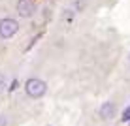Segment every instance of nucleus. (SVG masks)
<instances>
[{
	"label": "nucleus",
	"mask_w": 130,
	"mask_h": 126,
	"mask_svg": "<svg viewBox=\"0 0 130 126\" xmlns=\"http://www.w3.org/2000/svg\"><path fill=\"white\" fill-rule=\"evenodd\" d=\"M47 91V85L43 83L42 79H38V77H32V79H28L25 83V92L28 94L30 98H40V96H43Z\"/></svg>",
	"instance_id": "1"
},
{
	"label": "nucleus",
	"mask_w": 130,
	"mask_h": 126,
	"mask_svg": "<svg viewBox=\"0 0 130 126\" xmlns=\"http://www.w3.org/2000/svg\"><path fill=\"white\" fill-rule=\"evenodd\" d=\"M17 30H19V23H17L15 19H10V17H6V19L0 21V36L2 38H11V36L17 34Z\"/></svg>",
	"instance_id": "2"
},
{
	"label": "nucleus",
	"mask_w": 130,
	"mask_h": 126,
	"mask_svg": "<svg viewBox=\"0 0 130 126\" xmlns=\"http://www.w3.org/2000/svg\"><path fill=\"white\" fill-rule=\"evenodd\" d=\"M34 2L32 0H19V4H17V13H19L21 17H30L34 15Z\"/></svg>",
	"instance_id": "3"
},
{
	"label": "nucleus",
	"mask_w": 130,
	"mask_h": 126,
	"mask_svg": "<svg viewBox=\"0 0 130 126\" xmlns=\"http://www.w3.org/2000/svg\"><path fill=\"white\" fill-rule=\"evenodd\" d=\"M113 113H115V105L113 103H104V105L100 107V117L102 119H111V117H113Z\"/></svg>",
	"instance_id": "4"
},
{
	"label": "nucleus",
	"mask_w": 130,
	"mask_h": 126,
	"mask_svg": "<svg viewBox=\"0 0 130 126\" xmlns=\"http://www.w3.org/2000/svg\"><path fill=\"white\" fill-rule=\"evenodd\" d=\"M123 120H124V122H130V105L123 111Z\"/></svg>",
	"instance_id": "5"
},
{
	"label": "nucleus",
	"mask_w": 130,
	"mask_h": 126,
	"mask_svg": "<svg viewBox=\"0 0 130 126\" xmlns=\"http://www.w3.org/2000/svg\"><path fill=\"white\" fill-rule=\"evenodd\" d=\"M6 85H8V81H6V75H2V74H0V92H2L4 88H6Z\"/></svg>",
	"instance_id": "6"
},
{
	"label": "nucleus",
	"mask_w": 130,
	"mask_h": 126,
	"mask_svg": "<svg viewBox=\"0 0 130 126\" xmlns=\"http://www.w3.org/2000/svg\"><path fill=\"white\" fill-rule=\"evenodd\" d=\"M0 126H8V120H6V117H0Z\"/></svg>",
	"instance_id": "7"
}]
</instances>
